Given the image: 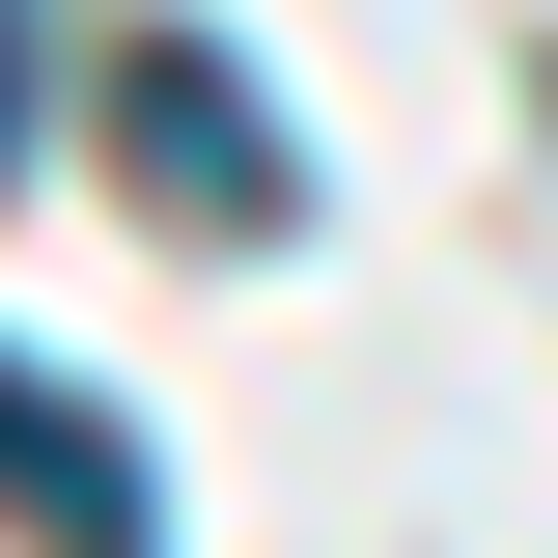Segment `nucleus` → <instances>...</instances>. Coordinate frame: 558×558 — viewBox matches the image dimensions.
I'll list each match as a JSON object with an SVG mask.
<instances>
[{"label": "nucleus", "instance_id": "obj_1", "mask_svg": "<svg viewBox=\"0 0 558 558\" xmlns=\"http://www.w3.org/2000/svg\"><path fill=\"white\" fill-rule=\"evenodd\" d=\"M112 168L196 223V252H279V223H307V140L252 112V57H223V28H112Z\"/></svg>", "mask_w": 558, "mask_h": 558}, {"label": "nucleus", "instance_id": "obj_2", "mask_svg": "<svg viewBox=\"0 0 558 558\" xmlns=\"http://www.w3.org/2000/svg\"><path fill=\"white\" fill-rule=\"evenodd\" d=\"M28 558H168V502H140V418L84 391V363H28Z\"/></svg>", "mask_w": 558, "mask_h": 558}]
</instances>
